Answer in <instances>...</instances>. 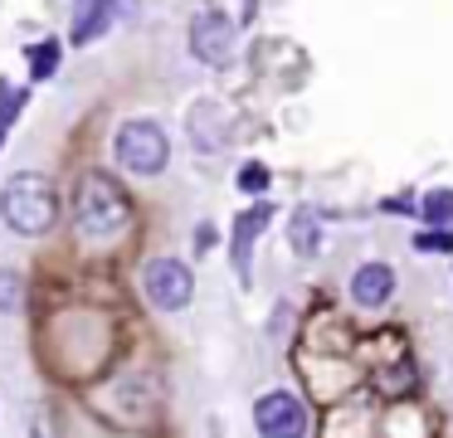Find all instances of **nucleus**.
Wrapping results in <instances>:
<instances>
[{"label": "nucleus", "mask_w": 453, "mask_h": 438, "mask_svg": "<svg viewBox=\"0 0 453 438\" xmlns=\"http://www.w3.org/2000/svg\"><path fill=\"white\" fill-rule=\"evenodd\" d=\"M132 219V200L122 190L118 175L108 171H83L79 185H73V224L88 243H103L112 234H122Z\"/></svg>", "instance_id": "nucleus-1"}, {"label": "nucleus", "mask_w": 453, "mask_h": 438, "mask_svg": "<svg viewBox=\"0 0 453 438\" xmlns=\"http://www.w3.org/2000/svg\"><path fill=\"white\" fill-rule=\"evenodd\" d=\"M0 219L20 239H40L59 224V190L40 171H15L0 185Z\"/></svg>", "instance_id": "nucleus-2"}, {"label": "nucleus", "mask_w": 453, "mask_h": 438, "mask_svg": "<svg viewBox=\"0 0 453 438\" xmlns=\"http://www.w3.org/2000/svg\"><path fill=\"white\" fill-rule=\"evenodd\" d=\"M112 161L137 181H157L171 165V136L157 117H127L112 132Z\"/></svg>", "instance_id": "nucleus-3"}, {"label": "nucleus", "mask_w": 453, "mask_h": 438, "mask_svg": "<svg viewBox=\"0 0 453 438\" xmlns=\"http://www.w3.org/2000/svg\"><path fill=\"white\" fill-rule=\"evenodd\" d=\"M186 44H190V54H196V64L229 68L234 64V49H239V25L215 5L196 10V15H190V29H186Z\"/></svg>", "instance_id": "nucleus-4"}, {"label": "nucleus", "mask_w": 453, "mask_h": 438, "mask_svg": "<svg viewBox=\"0 0 453 438\" xmlns=\"http://www.w3.org/2000/svg\"><path fill=\"white\" fill-rule=\"evenodd\" d=\"M142 297L157 311H186L196 302V268L180 258H151L142 268Z\"/></svg>", "instance_id": "nucleus-5"}, {"label": "nucleus", "mask_w": 453, "mask_h": 438, "mask_svg": "<svg viewBox=\"0 0 453 438\" xmlns=\"http://www.w3.org/2000/svg\"><path fill=\"white\" fill-rule=\"evenodd\" d=\"M312 414H307L303 395L293 389H264L254 399V434L258 438H307Z\"/></svg>", "instance_id": "nucleus-6"}, {"label": "nucleus", "mask_w": 453, "mask_h": 438, "mask_svg": "<svg viewBox=\"0 0 453 438\" xmlns=\"http://www.w3.org/2000/svg\"><path fill=\"white\" fill-rule=\"evenodd\" d=\"M395 288H400V273H395L385 258L356 263V273L346 278V292H351V302L361 311H385L395 302Z\"/></svg>", "instance_id": "nucleus-7"}, {"label": "nucleus", "mask_w": 453, "mask_h": 438, "mask_svg": "<svg viewBox=\"0 0 453 438\" xmlns=\"http://www.w3.org/2000/svg\"><path fill=\"white\" fill-rule=\"evenodd\" d=\"M273 224V204L258 195L249 210H239L234 214V243H229V263H234V273H239V282H249V258H254V243H258V234Z\"/></svg>", "instance_id": "nucleus-8"}, {"label": "nucleus", "mask_w": 453, "mask_h": 438, "mask_svg": "<svg viewBox=\"0 0 453 438\" xmlns=\"http://www.w3.org/2000/svg\"><path fill=\"white\" fill-rule=\"evenodd\" d=\"M186 127H190V142H196L200 151H225L229 136H234V117H229V107L215 103V97H200V103L190 107Z\"/></svg>", "instance_id": "nucleus-9"}, {"label": "nucleus", "mask_w": 453, "mask_h": 438, "mask_svg": "<svg viewBox=\"0 0 453 438\" xmlns=\"http://www.w3.org/2000/svg\"><path fill=\"white\" fill-rule=\"evenodd\" d=\"M288 249H293L297 263H317L326 249V214L317 204H297L288 214Z\"/></svg>", "instance_id": "nucleus-10"}, {"label": "nucleus", "mask_w": 453, "mask_h": 438, "mask_svg": "<svg viewBox=\"0 0 453 438\" xmlns=\"http://www.w3.org/2000/svg\"><path fill=\"white\" fill-rule=\"evenodd\" d=\"M112 15H118V0H79V15H73V29H69V44H93V39L112 25Z\"/></svg>", "instance_id": "nucleus-11"}, {"label": "nucleus", "mask_w": 453, "mask_h": 438, "mask_svg": "<svg viewBox=\"0 0 453 438\" xmlns=\"http://www.w3.org/2000/svg\"><path fill=\"white\" fill-rule=\"evenodd\" d=\"M410 249L424 258H453V224H424L410 239Z\"/></svg>", "instance_id": "nucleus-12"}, {"label": "nucleus", "mask_w": 453, "mask_h": 438, "mask_svg": "<svg viewBox=\"0 0 453 438\" xmlns=\"http://www.w3.org/2000/svg\"><path fill=\"white\" fill-rule=\"evenodd\" d=\"M419 219L424 224H453V185H434L419 195Z\"/></svg>", "instance_id": "nucleus-13"}, {"label": "nucleus", "mask_w": 453, "mask_h": 438, "mask_svg": "<svg viewBox=\"0 0 453 438\" xmlns=\"http://www.w3.org/2000/svg\"><path fill=\"white\" fill-rule=\"evenodd\" d=\"M25 58H30V78H35V83H44V78H54V68H59L64 44H59V39H44V44L25 49Z\"/></svg>", "instance_id": "nucleus-14"}, {"label": "nucleus", "mask_w": 453, "mask_h": 438, "mask_svg": "<svg viewBox=\"0 0 453 438\" xmlns=\"http://www.w3.org/2000/svg\"><path fill=\"white\" fill-rule=\"evenodd\" d=\"M25 103H30V88H11L5 78H0V146H5V136H11L15 117L25 112Z\"/></svg>", "instance_id": "nucleus-15"}, {"label": "nucleus", "mask_w": 453, "mask_h": 438, "mask_svg": "<svg viewBox=\"0 0 453 438\" xmlns=\"http://www.w3.org/2000/svg\"><path fill=\"white\" fill-rule=\"evenodd\" d=\"M20 307H25V278L15 268H0V311L15 317Z\"/></svg>", "instance_id": "nucleus-16"}, {"label": "nucleus", "mask_w": 453, "mask_h": 438, "mask_svg": "<svg viewBox=\"0 0 453 438\" xmlns=\"http://www.w3.org/2000/svg\"><path fill=\"white\" fill-rule=\"evenodd\" d=\"M234 185H239L244 195H268V185H273V171H268L264 161H249V165H239Z\"/></svg>", "instance_id": "nucleus-17"}, {"label": "nucleus", "mask_w": 453, "mask_h": 438, "mask_svg": "<svg viewBox=\"0 0 453 438\" xmlns=\"http://www.w3.org/2000/svg\"><path fill=\"white\" fill-rule=\"evenodd\" d=\"M215 249V224H200L196 229V253H210Z\"/></svg>", "instance_id": "nucleus-18"}]
</instances>
